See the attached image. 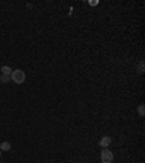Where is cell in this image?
Returning <instances> with one entry per match:
<instances>
[{
    "mask_svg": "<svg viewBox=\"0 0 145 163\" xmlns=\"http://www.w3.org/2000/svg\"><path fill=\"white\" fill-rule=\"evenodd\" d=\"M138 114L141 115V117H144L145 115V111H144V105H141L139 108H138Z\"/></svg>",
    "mask_w": 145,
    "mask_h": 163,
    "instance_id": "obj_7",
    "label": "cell"
},
{
    "mask_svg": "<svg viewBox=\"0 0 145 163\" xmlns=\"http://www.w3.org/2000/svg\"><path fill=\"white\" fill-rule=\"evenodd\" d=\"M10 149H12V146H10V143H9V141H3V143H2V146H0V150H2V152H9Z\"/></svg>",
    "mask_w": 145,
    "mask_h": 163,
    "instance_id": "obj_4",
    "label": "cell"
},
{
    "mask_svg": "<svg viewBox=\"0 0 145 163\" xmlns=\"http://www.w3.org/2000/svg\"><path fill=\"white\" fill-rule=\"evenodd\" d=\"M26 79V74H25L23 70H13L12 74H10V80L15 82L16 85H22Z\"/></svg>",
    "mask_w": 145,
    "mask_h": 163,
    "instance_id": "obj_1",
    "label": "cell"
},
{
    "mask_svg": "<svg viewBox=\"0 0 145 163\" xmlns=\"http://www.w3.org/2000/svg\"><path fill=\"white\" fill-rule=\"evenodd\" d=\"M0 70H2V74H6V76H10V74H12V72H13V70H12L9 66H3Z\"/></svg>",
    "mask_w": 145,
    "mask_h": 163,
    "instance_id": "obj_5",
    "label": "cell"
},
{
    "mask_svg": "<svg viewBox=\"0 0 145 163\" xmlns=\"http://www.w3.org/2000/svg\"><path fill=\"white\" fill-rule=\"evenodd\" d=\"M138 69H139L141 73H144V63H139V67H138Z\"/></svg>",
    "mask_w": 145,
    "mask_h": 163,
    "instance_id": "obj_8",
    "label": "cell"
},
{
    "mask_svg": "<svg viewBox=\"0 0 145 163\" xmlns=\"http://www.w3.org/2000/svg\"><path fill=\"white\" fill-rule=\"evenodd\" d=\"M100 159H102V163H112L113 162V153L109 149H103L102 153H100Z\"/></svg>",
    "mask_w": 145,
    "mask_h": 163,
    "instance_id": "obj_2",
    "label": "cell"
},
{
    "mask_svg": "<svg viewBox=\"0 0 145 163\" xmlns=\"http://www.w3.org/2000/svg\"><path fill=\"white\" fill-rule=\"evenodd\" d=\"M110 143H112V139L109 137V136H105V137H102V140L99 141V144H100V147H107V146H110Z\"/></svg>",
    "mask_w": 145,
    "mask_h": 163,
    "instance_id": "obj_3",
    "label": "cell"
},
{
    "mask_svg": "<svg viewBox=\"0 0 145 163\" xmlns=\"http://www.w3.org/2000/svg\"><path fill=\"white\" fill-rule=\"evenodd\" d=\"M0 156H2V150H0Z\"/></svg>",
    "mask_w": 145,
    "mask_h": 163,
    "instance_id": "obj_9",
    "label": "cell"
},
{
    "mask_svg": "<svg viewBox=\"0 0 145 163\" xmlns=\"http://www.w3.org/2000/svg\"><path fill=\"white\" fill-rule=\"evenodd\" d=\"M9 80H10V76H6V74H2L0 76V82L2 83H8Z\"/></svg>",
    "mask_w": 145,
    "mask_h": 163,
    "instance_id": "obj_6",
    "label": "cell"
}]
</instances>
